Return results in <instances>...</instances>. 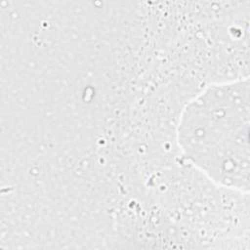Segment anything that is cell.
<instances>
[{
  "instance_id": "obj_1",
  "label": "cell",
  "mask_w": 250,
  "mask_h": 250,
  "mask_svg": "<svg viewBox=\"0 0 250 250\" xmlns=\"http://www.w3.org/2000/svg\"><path fill=\"white\" fill-rule=\"evenodd\" d=\"M249 79L211 83L180 112L176 142L182 156L211 182L249 190Z\"/></svg>"
}]
</instances>
